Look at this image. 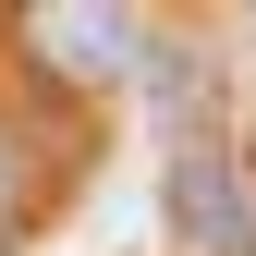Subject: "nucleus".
I'll return each mask as SVG.
<instances>
[{"label": "nucleus", "mask_w": 256, "mask_h": 256, "mask_svg": "<svg viewBox=\"0 0 256 256\" xmlns=\"http://www.w3.org/2000/svg\"><path fill=\"white\" fill-rule=\"evenodd\" d=\"M24 49H37L61 86H134L146 49H158V24L134 0H37V12H24Z\"/></svg>", "instance_id": "1"}, {"label": "nucleus", "mask_w": 256, "mask_h": 256, "mask_svg": "<svg viewBox=\"0 0 256 256\" xmlns=\"http://www.w3.org/2000/svg\"><path fill=\"white\" fill-rule=\"evenodd\" d=\"M171 232H183V256H256L244 171L220 146V122H183V146H171Z\"/></svg>", "instance_id": "2"}, {"label": "nucleus", "mask_w": 256, "mask_h": 256, "mask_svg": "<svg viewBox=\"0 0 256 256\" xmlns=\"http://www.w3.org/2000/svg\"><path fill=\"white\" fill-rule=\"evenodd\" d=\"M24 196H37V183H24V158H12V134H0V244L24 232Z\"/></svg>", "instance_id": "3"}, {"label": "nucleus", "mask_w": 256, "mask_h": 256, "mask_svg": "<svg viewBox=\"0 0 256 256\" xmlns=\"http://www.w3.org/2000/svg\"><path fill=\"white\" fill-rule=\"evenodd\" d=\"M232 171H244V220H256V146H244V158H232Z\"/></svg>", "instance_id": "4"}]
</instances>
